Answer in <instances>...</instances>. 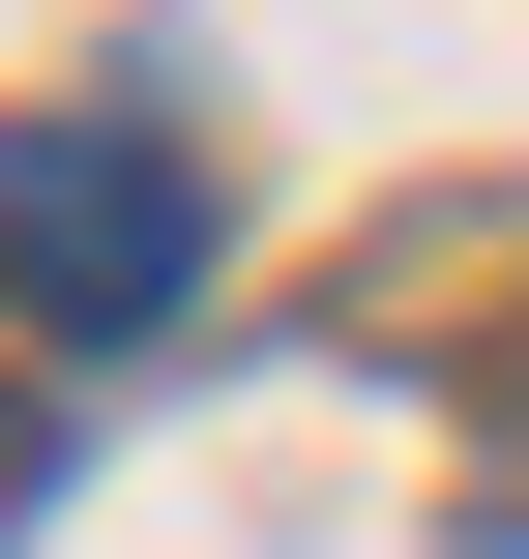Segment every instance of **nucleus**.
I'll return each mask as SVG.
<instances>
[{"mask_svg":"<svg viewBox=\"0 0 529 559\" xmlns=\"http://www.w3.org/2000/svg\"><path fill=\"white\" fill-rule=\"evenodd\" d=\"M0 295L88 324V354L177 324V295H206V147H147V118H29V147H0Z\"/></svg>","mask_w":529,"mask_h":559,"instance_id":"nucleus-1","label":"nucleus"},{"mask_svg":"<svg viewBox=\"0 0 529 559\" xmlns=\"http://www.w3.org/2000/svg\"><path fill=\"white\" fill-rule=\"evenodd\" d=\"M0 501H29V442H0Z\"/></svg>","mask_w":529,"mask_h":559,"instance_id":"nucleus-2","label":"nucleus"}]
</instances>
